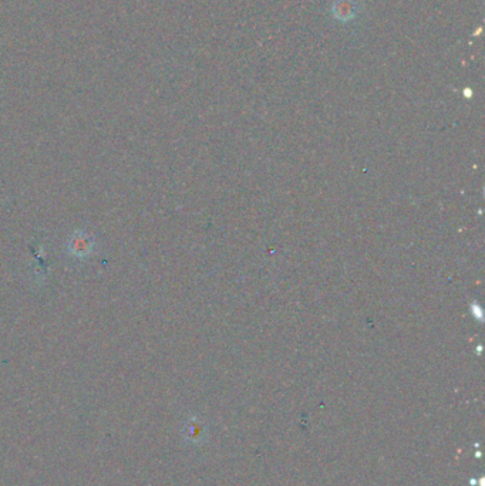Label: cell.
Here are the masks:
<instances>
[{
    "mask_svg": "<svg viewBox=\"0 0 485 486\" xmlns=\"http://www.w3.org/2000/svg\"><path fill=\"white\" fill-rule=\"evenodd\" d=\"M329 12L340 24H352L360 19L363 8L360 0H333Z\"/></svg>",
    "mask_w": 485,
    "mask_h": 486,
    "instance_id": "6da1fadb",
    "label": "cell"
}]
</instances>
